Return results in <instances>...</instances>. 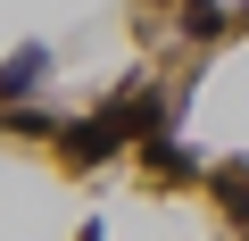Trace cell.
<instances>
[{
  "label": "cell",
  "mask_w": 249,
  "mask_h": 241,
  "mask_svg": "<svg viewBox=\"0 0 249 241\" xmlns=\"http://www.w3.org/2000/svg\"><path fill=\"white\" fill-rule=\"evenodd\" d=\"M158 116H166V100H158L150 83H133V92H116L108 108H91V116H75V125H67V158H75V167H100L116 142H133V133L150 142Z\"/></svg>",
  "instance_id": "cell-1"
},
{
  "label": "cell",
  "mask_w": 249,
  "mask_h": 241,
  "mask_svg": "<svg viewBox=\"0 0 249 241\" xmlns=\"http://www.w3.org/2000/svg\"><path fill=\"white\" fill-rule=\"evenodd\" d=\"M42 67H50V50H42V42H25V50H17L9 67H0V100H17V92H34V83H42Z\"/></svg>",
  "instance_id": "cell-2"
},
{
  "label": "cell",
  "mask_w": 249,
  "mask_h": 241,
  "mask_svg": "<svg viewBox=\"0 0 249 241\" xmlns=\"http://www.w3.org/2000/svg\"><path fill=\"white\" fill-rule=\"evenodd\" d=\"M216 200H224V208L249 224V167H224V175H216Z\"/></svg>",
  "instance_id": "cell-3"
},
{
  "label": "cell",
  "mask_w": 249,
  "mask_h": 241,
  "mask_svg": "<svg viewBox=\"0 0 249 241\" xmlns=\"http://www.w3.org/2000/svg\"><path fill=\"white\" fill-rule=\"evenodd\" d=\"M142 150H150V167H158V175H191V158H183V150H175V142H166V133H150V142H142Z\"/></svg>",
  "instance_id": "cell-4"
},
{
  "label": "cell",
  "mask_w": 249,
  "mask_h": 241,
  "mask_svg": "<svg viewBox=\"0 0 249 241\" xmlns=\"http://www.w3.org/2000/svg\"><path fill=\"white\" fill-rule=\"evenodd\" d=\"M183 25H191V34H224V0H191Z\"/></svg>",
  "instance_id": "cell-5"
}]
</instances>
